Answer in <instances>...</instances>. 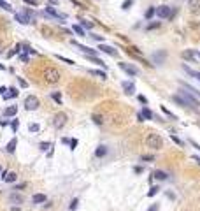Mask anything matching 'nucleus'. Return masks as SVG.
I'll list each match as a JSON object with an SVG mask.
<instances>
[{"mask_svg":"<svg viewBox=\"0 0 200 211\" xmlns=\"http://www.w3.org/2000/svg\"><path fill=\"white\" fill-rule=\"evenodd\" d=\"M188 7L191 11H200V0H188Z\"/></svg>","mask_w":200,"mask_h":211,"instance_id":"6ab92c4d","label":"nucleus"},{"mask_svg":"<svg viewBox=\"0 0 200 211\" xmlns=\"http://www.w3.org/2000/svg\"><path fill=\"white\" fill-rule=\"evenodd\" d=\"M27 4H30V5H35V0H25Z\"/></svg>","mask_w":200,"mask_h":211,"instance_id":"052dcab7","label":"nucleus"},{"mask_svg":"<svg viewBox=\"0 0 200 211\" xmlns=\"http://www.w3.org/2000/svg\"><path fill=\"white\" fill-rule=\"evenodd\" d=\"M153 178H156V179L163 181V179H167V174H165L163 171H154V173H153Z\"/></svg>","mask_w":200,"mask_h":211,"instance_id":"b1692460","label":"nucleus"},{"mask_svg":"<svg viewBox=\"0 0 200 211\" xmlns=\"http://www.w3.org/2000/svg\"><path fill=\"white\" fill-rule=\"evenodd\" d=\"M147 211H158V204H153V206H151Z\"/></svg>","mask_w":200,"mask_h":211,"instance_id":"603ef678","label":"nucleus"},{"mask_svg":"<svg viewBox=\"0 0 200 211\" xmlns=\"http://www.w3.org/2000/svg\"><path fill=\"white\" fill-rule=\"evenodd\" d=\"M60 72L56 71V69H53V67H48L46 71H44V79H46L48 83H51V84H55V83H58L60 81Z\"/></svg>","mask_w":200,"mask_h":211,"instance_id":"20e7f679","label":"nucleus"},{"mask_svg":"<svg viewBox=\"0 0 200 211\" xmlns=\"http://www.w3.org/2000/svg\"><path fill=\"white\" fill-rule=\"evenodd\" d=\"M105 155H107V148H105L104 144H102V146H98L97 150H95V157H98V158H100V157H105Z\"/></svg>","mask_w":200,"mask_h":211,"instance_id":"aec40b11","label":"nucleus"},{"mask_svg":"<svg viewBox=\"0 0 200 211\" xmlns=\"http://www.w3.org/2000/svg\"><path fill=\"white\" fill-rule=\"evenodd\" d=\"M18 81H19V84H21V86H23V88H27V86H28V83H27L25 79H21V77H18Z\"/></svg>","mask_w":200,"mask_h":211,"instance_id":"37998d69","label":"nucleus"},{"mask_svg":"<svg viewBox=\"0 0 200 211\" xmlns=\"http://www.w3.org/2000/svg\"><path fill=\"white\" fill-rule=\"evenodd\" d=\"M184 71H186L188 74H191V76H195V77H198V81H200V72H197V71H193V69H190L188 65H184Z\"/></svg>","mask_w":200,"mask_h":211,"instance_id":"c85d7f7f","label":"nucleus"},{"mask_svg":"<svg viewBox=\"0 0 200 211\" xmlns=\"http://www.w3.org/2000/svg\"><path fill=\"white\" fill-rule=\"evenodd\" d=\"M72 44H74L77 49H81L86 56H97V53H98L97 49H91V48H88V46H83L81 42H77V40H72Z\"/></svg>","mask_w":200,"mask_h":211,"instance_id":"0eeeda50","label":"nucleus"},{"mask_svg":"<svg viewBox=\"0 0 200 211\" xmlns=\"http://www.w3.org/2000/svg\"><path fill=\"white\" fill-rule=\"evenodd\" d=\"M183 58L193 62V60L197 58V51H193V49H186V51H183Z\"/></svg>","mask_w":200,"mask_h":211,"instance_id":"f3484780","label":"nucleus"},{"mask_svg":"<svg viewBox=\"0 0 200 211\" xmlns=\"http://www.w3.org/2000/svg\"><path fill=\"white\" fill-rule=\"evenodd\" d=\"M133 171H135L137 174H141V173H142V167H135V169H133Z\"/></svg>","mask_w":200,"mask_h":211,"instance_id":"5fc2aeb1","label":"nucleus"},{"mask_svg":"<svg viewBox=\"0 0 200 211\" xmlns=\"http://www.w3.org/2000/svg\"><path fill=\"white\" fill-rule=\"evenodd\" d=\"M154 14H156V9H153V7H149V9L146 11V14H144V16H146V19H151V18H153Z\"/></svg>","mask_w":200,"mask_h":211,"instance_id":"c756f323","label":"nucleus"},{"mask_svg":"<svg viewBox=\"0 0 200 211\" xmlns=\"http://www.w3.org/2000/svg\"><path fill=\"white\" fill-rule=\"evenodd\" d=\"M48 148H51V144H49V142H40V150H44V151H46Z\"/></svg>","mask_w":200,"mask_h":211,"instance_id":"58836bf2","label":"nucleus"},{"mask_svg":"<svg viewBox=\"0 0 200 211\" xmlns=\"http://www.w3.org/2000/svg\"><path fill=\"white\" fill-rule=\"evenodd\" d=\"M197 58H200V53H197Z\"/></svg>","mask_w":200,"mask_h":211,"instance_id":"69168bd1","label":"nucleus"},{"mask_svg":"<svg viewBox=\"0 0 200 211\" xmlns=\"http://www.w3.org/2000/svg\"><path fill=\"white\" fill-rule=\"evenodd\" d=\"M137 120H139V121H144V116H142V113H139V114H137Z\"/></svg>","mask_w":200,"mask_h":211,"instance_id":"6e6d98bb","label":"nucleus"},{"mask_svg":"<svg viewBox=\"0 0 200 211\" xmlns=\"http://www.w3.org/2000/svg\"><path fill=\"white\" fill-rule=\"evenodd\" d=\"M16 144H18V141H16V139H11V141L7 142V146H5V151H7V153H14V151H16Z\"/></svg>","mask_w":200,"mask_h":211,"instance_id":"a211bd4d","label":"nucleus"},{"mask_svg":"<svg viewBox=\"0 0 200 211\" xmlns=\"http://www.w3.org/2000/svg\"><path fill=\"white\" fill-rule=\"evenodd\" d=\"M172 100H174V102H177L179 105H184V108H188V104L184 102V99H183L181 95H174V97H172Z\"/></svg>","mask_w":200,"mask_h":211,"instance_id":"393cba45","label":"nucleus"},{"mask_svg":"<svg viewBox=\"0 0 200 211\" xmlns=\"http://www.w3.org/2000/svg\"><path fill=\"white\" fill-rule=\"evenodd\" d=\"M16 178H18L16 173H4V174H2V179H4L5 183H14Z\"/></svg>","mask_w":200,"mask_h":211,"instance_id":"2eb2a0df","label":"nucleus"},{"mask_svg":"<svg viewBox=\"0 0 200 211\" xmlns=\"http://www.w3.org/2000/svg\"><path fill=\"white\" fill-rule=\"evenodd\" d=\"M123 90L126 95H132L133 92H135V84H133L132 81H123Z\"/></svg>","mask_w":200,"mask_h":211,"instance_id":"f8f14e48","label":"nucleus"},{"mask_svg":"<svg viewBox=\"0 0 200 211\" xmlns=\"http://www.w3.org/2000/svg\"><path fill=\"white\" fill-rule=\"evenodd\" d=\"M170 12H172V9H170L169 5H160V7L156 9V14H158V18H162V19L170 18Z\"/></svg>","mask_w":200,"mask_h":211,"instance_id":"9d476101","label":"nucleus"},{"mask_svg":"<svg viewBox=\"0 0 200 211\" xmlns=\"http://www.w3.org/2000/svg\"><path fill=\"white\" fill-rule=\"evenodd\" d=\"M49 2H51V5H56V4H58V0H49Z\"/></svg>","mask_w":200,"mask_h":211,"instance_id":"e2e57ef3","label":"nucleus"},{"mask_svg":"<svg viewBox=\"0 0 200 211\" xmlns=\"http://www.w3.org/2000/svg\"><path fill=\"white\" fill-rule=\"evenodd\" d=\"M142 160H147V162H153V160H154V157H151V155H144V157H142Z\"/></svg>","mask_w":200,"mask_h":211,"instance_id":"de8ad7c7","label":"nucleus"},{"mask_svg":"<svg viewBox=\"0 0 200 211\" xmlns=\"http://www.w3.org/2000/svg\"><path fill=\"white\" fill-rule=\"evenodd\" d=\"M0 71H5V65H2V63H0Z\"/></svg>","mask_w":200,"mask_h":211,"instance_id":"0e129e2a","label":"nucleus"},{"mask_svg":"<svg viewBox=\"0 0 200 211\" xmlns=\"http://www.w3.org/2000/svg\"><path fill=\"white\" fill-rule=\"evenodd\" d=\"M77 146V139H70V150H76Z\"/></svg>","mask_w":200,"mask_h":211,"instance_id":"79ce46f5","label":"nucleus"},{"mask_svg":"<svg viewBox=\"0 0 200 211\" xmlns=\"http://www.w3.org/2000/svg\"><path fill=\"white\" fill-rule=\"evenodd\" d=\"M14 18H16V21H19L21 25H30V23H33V12H32L30 9L16 12Z\"/></svg>","mask_w":200,"mask_h":211,"instance_id":"f257e3e1","label":"nucleus"},{"mask_svg":"<svg viewBox=\"0 0 200 211\" xmlns=\"http://www.w3.org/2000/svg\"><path fill=\"white\" fill-rule=\"evenodd\" d=\"M65 123H67V114L65 113H58V114H55V118H53V127L55 129H63L65 127Z\"/></svg>","mask_w":200,"mask_h":211,"instance_id":"39448f33","label":"nucleus"},{"mask_svg":"<svg viewBox=\"0 0 200 211\" xmlns=\"http://www.w3.org/2000/svg\"><path fill=\"white\" fill-rule=\"evenodd\" d=\"M51 97H53V100H55V102H56V104H61V95H60V93H58V92H56V93H53V95H51Z\"/></svg>","mask_w":200,"mask_h":211,"instance_id":"f704fd0d","label":"nucleus"},{"mask_svg":"<svg viewBox=\"0 0 200 211\" xmlns=\"http://www.w3.org/2000/svg\"><path fill=\"white\" fill-rule=\"evenodd\" d=\"M40 105V102H39V99L37 97H33V95H28L27 99H25V108L28 109V111H35L37 108Z\"/></svg>","mask_w":200,"mask_h":211,"instance_id":"423d86ee","label":"nucleus"},{"mask_svg":"<svg viewBox=\"0 0 200 211\" xmlns=\"http://www.w3.org/2000/svg\"><path fill=\"white\" fill-rule=\"evenodd\" d=\"M77 204H79V201H77V199H74V201H72V202H70V209H72V211H74V209H76V208H77Z\"/></svg>","mask_w":200,"mask_h":211,"instance_id":"ea45409f","label":"nucleus"},{"mask_svg":"<svg viewBox=\"0 0 200 211\" xmlns=\"http://www.w3.org/2000/svg\"><path fill=\"white\" fill-rule=\"evenodd\" d=\"M19 60H21V62H28V56H27L25 53H21V55H19Z\"/></svg>","mask_w":200,"mask_h":211,"instance_id":"09e8293b","label":"nucleus"},{"mask_svg":"<svg viewBox=\"0 0 200 211\" xmlns=\"http://www.w3.org/2000/svg\"><path fill=\"white\" fill-rule=\"evenodd\" d=\"M190 142H191V146H193V148H197V150H198V151H200V144H198V142H195V141H193V139H191V141H190Z\"/></svg>","mask_w":200,"mask_h":211,"instance_id":"8fccbe9b","label":"nucleus"},{"mask_svg":"<svg viewBox=\"0 0 200 211\" xmlns=\"http://www.w3.org/2000/svg\"><path fill=\"white\" fill-rule=\"evenodd\" d=\"M11 127H12V132H18V120H14L11 123Z\"/></svg>","mask_w":200,"mask_h":211,"instance_id":"a19ab883","label":"nucleus"},{"mask_svg":"<svg viewBox=\"0 0 200 211\" xmlns=\"http://www.w3.org/2000/svg\"><path fill=\"white\" fill-rule=\"evenodd\" d=\"M132 4H133V0H125L121 7H123V9H130V5H132Z\"/></svg>","mask_w":200,"mask_h":211,"instance_id":"e433bc0d","label":"nucleus"},{"mask_svg":"<svg viewBox=\"0 0 200 211\" xmlns=\"http://www.w3.org/2000/svg\"><path fill=\"white\" fill-rule=\"evenodd\" d=\"M81 25H83L84 28H91V27H93L91 21H86V19H81Z\"/></svg>","mask_w":200,"mask_h":211,"instance_id":"c9c22d12","label":"nucleus"},{"mask_svg":"<svg viewBox=\"0 0 200 211\" xmlns=\"http://www.w3.org/2000/svg\"><path fill=\"white\" fill-rule=\"evenodd\" d=\"M91 37H93V39H95V40H100V42H102V40H104V37H102V35H91Z\"/></svg>","mask_w":200,"mask_h":211,"instance_id":"864d4df0","label":"nucleus"},{"mask_svg":"<svg viewBox=\"0 0 200 211\" xmlns=\"http://www.w3.org/2000/svg\"><path fill=\"white\" fill-rule=\"evenodd\" d=\"M119 69H121V71H125L128 76H137V72H139L133 65H130V63H125V62H121V63H119Z\"/></svg>","mask_w":200,"mask_h":211,"instance_id":"1a4fd4ad","label":"nucleus"},{"mask_svg":"<svg viewBox=\"0 0 200 211\" xmlns=\"http://www.w3.org/2000/svg\"><path fill=\"white\" fill-rule=\"evenodd\" d=\"M9 202L11 204H23V195H19L18 192H12L9 195Z\"/></svg>","mask_w":200,"mask_h":211,"instance_id":"ddd939ff","label":"nucleus"},{"mask_svg":"<svg viewBox=\"0 0 200 211\" xmlns=\"http://www.w3.org/2000/svg\"><path fill=\"white\" fill-rule=\"evenodd\" d=\"M193 160H195V162H198V164H200V157H198V155H193Z\"/></svg>","mask_w":200,"mask_h":211,"instance_id":"680f3d73","label":"nucleus"},{"mask_svg":"<svg viewBox=\"0 0 200 211\" xmlns=\"http://www.w3.org/2000/svg\"><path fill=\"white\" fill-rule=\"evenodd\" d=\"M179 95L184 99V102L188 104V108H191V109H198L200 102L195 99V95H193L191 92H186V90H179Z\"/></svg>","mask_w":200,"mask_h":211,"instance_id":"7ed1b4c3","label":"nucleus"},{"mask_svg":"<svg viewBox=\"0 0 200 211\" xmlns=\"http://www.w3.org/2000/svg\"><path fill=\"white\" fill-rule=\"evenodd\" d=\"M165 58H167V53H165V51H156V53L153 55V60H154V63H156V65H160Z\"/></svg>","mask_w":200,"mask_h":211,"instance_id":"4468645a","label":"nucleus"},{"mask_svg":"<svg viewBox=\"0 0 200 211\" xmlns=\"http://www.w3.org/2000/svg\"><path fill=\"white\" fill-rule=\"evenodd\" d=\"M158 190H160V186H151V190L147 192V195H149V197H153V195H156V194H158Z\"/></svg>","mask_w":200,"mask_h":211,"instance_id":"473e14b6","label":"nucleus"},{"mask_svg":"<svg viewBox=\"0 0 200 211\" xmlns=\"http://www.w3.org/2000/svg\"><path fill=\"white\" fill-rule=\"evenodd\" d=\"M90 74H93V76H98L100 79H105V77H107V74H105L104 71H90Z\"/></svg>","mask_w":200,"mask_h":211,"instance_id":"cd10ccee","label":"nucleus"},{"mask_svg":"<svg viewBox=\"0 0 200 211\" xmlns=\"http://www.w3.org/2000/svg\"><path fill=\"white\" fill-rule=\"evenodd\" d=\"M14 97H18V90H16V88H9V93L4 95L5 100H11V99H14Z\"/></svg>","mask_w":200,"mask_h":211,"instance_id":"4be33fe9","label":"nucleus"},{"mask_svg":"<svg viewBox=\"0 0 200 211\" xmlns=\"http://www.w3.org/2000/svg\"><path fill=\"white\" fill-rule=\"evenodd\" d=\"M139 100H141L142 104H146V97H142V95H139Z\"/></svg>","mask_w":200,"mask_h":211,"instance_id":"bf43d9fd","label":"nucleus"},{"mask_svg":"<svg viewBox=\"0 0 200 211\" xmlns=\"http://www.w3.org/2000/svg\"><path fill=\"white\" fill-rule=\"evenodd\" d=\"M28 130H30V132H39V125H37V123H30V125H28Z\"/></svg>","mask_w":200,"mask_h":211,"instance_id":"72a5a7b5","label":"nucleus"},{"mask_svg":"<svg viewBox=\"0 0 200 211\" xmlns=\"http://www.w3.org/2000/svg\"><path fill=\"white\" fill-rule=\"evenodd\" d=\"M167 195H169V199H172V201H174V199H175V195H174V194H172V192H167Z\"/></svg>","mask_w":200,"mask_h":211,"instance_id":"4d7b16f0","label":"nucleus"},{"mask_svg":"<svg viewBox=\"0 0 200 211\" xmlns=\"http://www.w3.org/2000/svg\"><path fill=\"white\" fill-rule=\"evenodd\" d=\"M0 9H5V11H12L11 4H9V2H5V0H0Z\"/></svg>","mask_w":200,"mask_h":211,"instance_id":"7c9ffc66","label":"nucleus"},{"mask_svg":"<svg viewBox=\"0 0 200 211\" xmlns=\"http://www.w3.org/2000/svg\"><path fill=\"white\" fill-rule=\"evenodd\" d=\"M56 58L61 60V62H65V63H69V65H74V62H72L70 58H65V56H61V55H56Z\"/></svg>","mask_w":200,"mask_h":211,"instance_id":"2f4dec72","label":"nucleus"},{"mask_svg":"<svg viewBox=\"0 0 200 211\" xmlns=\"http://www.w3.org/2000/svg\"><path fill=\"white\" fill-rule=\"evenodd\" d=\"M44 12H46V14H48L49 18H55V19H65V18H67L65 14L58 12V11H56V9L53 7V5H48V7H46V11H44Z\"/></svg>","mask_w":200,"mask_h":211,"instance_id":"6e6552de","label":"nucleus"},{"mask_svg":"<svg viewBox=\"0 0 200 211\" xmlns=\"http://www.w3.org/2000/svg\"><path fill=\"white\" fill-rule=\"evenodd\" d=\"M86 58L90 60V62H93V63H97V65H100V67H104V69H105V63H104L98 56H86Z\"/></svg>","mask_w":200,"mask_h":211,"instance_id":"5701e85b","label":"nucleus"},{"mask_svg":"<svg viewBox=\"0 0 200 211\" xmlns=\"http://www.w3.org/2000/svg\"><path fill=\"white\" fill-rule=\"evenodd\" d=\"M61 142H65V144H70V139H67V137H63V139H61Z\"/></svg>","mask_w":200,"mask_h":211,"instance_id":"13d9d810","label":"nucleus"},{"mask_svg":"<svg viewBox=\"0 0 200 211\" xmlns=\"http://www.w3.org/2000/svg\"><path fill=\"white\" fill-rule=\"evenodd\" d=\"M162 111H163V113H165L167 116H170V118H174V114H172V113H170L169 109H165V105H162Z\"/></svg>","mask_w":200,"mask_h":211,"instance_id":"c03bdc74","label":"nucleus"},{"mask_svg":"<svg viewBox=\"0 0 200 211\" xmlns=\"http://www.w3.org/2000/svg\"><path fill=\"white\" fill-rule=\"evenodd\" d=\"M170 137H172V141H174V142H175V144H179V146H183V141H181V139H179V137H177V136H174V134H172V136H170Z\"/></svg>","mask_w":200,"mask_h":211,"instance_id":"4c0bfd02","label":"nucleus"},{"mask_svg":"<svg viewBox=\"0 0 200 211\" xmlns=\"http://www.w3.org/2000/svg\"><path fill=\"white\" fill-rule=\"evenodd\" d=\"M5 92H9L5 86H0V95H5Z\"/></svg>","mask_w":200,"mask_h":211,"instance_id":"3c124183","label":"nucleus"},{"mask_svg":"<svg viewBox=\"0 0 200 211\" xmlns=\"http://www.w3.org/2000/svg\"><path fill=\"white\" fill-rule=\"evenodd\" d=\"M160 27V23H149L147 25V30H151V28H158Z\"/></svg>","mask_w":200,"mask_h":211,"instance_id":"49530a36","label":"nucleus"},{"mask_svg":"<svg viewBox=\"0 0 200 211\" xmlns=\"http://www.w3.org/2000/svg\"><path fill=\"white\" fill-rule=\"evenodd\" d=\"M146 144H147V148H153V150H162L163 148V139L158 134H149L146 137Z\"/></svg>","mask_w":200,"mask_h":211,"instance_id":"f03ea898","label":"nucleus"},{"mask_svg":"<svg viewBox=\"0 0 200 211\" xmlns=\"http://www.w3.org/2000/svg\"><path fill=\"white\" fill-rule=\"evenodd\" d=\"M98 49H100V51H104V53H107V55H111V56H116V55H118V51H116L113 46H107V44H100V46H98Z\"/></svg>","mask_w":200,"mask_h":211,"instance_id":"9b49d317","label":"nucleus"},{"mask_svg":"<svg viewBox=\"0 0 200 211\" xmlns=\"http://www.w3.org/2000/svg\"><path fill=\"white\" fill-rule=\"evenodd\" d=\"M48 201V197L44 195V194H35L33 197H32V202L33 204H42V202H46Z\"/></svg>","mask_w":200,"mask_h":211,"instance_id":"dca6fc26","label":"nucleus"},{"mask_svg":"<svg viewBox=\"0 0 200 211\" xmlns=\"http://www.w3.org/2000/svg\"><path fill=\"white\" fill-rule=\"evenodd\" d=\"M93 121H95L97 125H102V118H100L98 114H97V116H93Z\"/></svg>","mask_w":200,"mask_h":211,"instance_id":"a18cd8bd","label":"nucleus"},{"mask_svg":"<svg viewBox=\"0 0 200 211\" xmlns=\"http://www.w3.org/2000/svg\"><path fill=\"white\" fill-rule=\"evenodd\" d=\"M142 116H144L146 120H153V118H154L153 111H151V109H147V108H144V109H142Z\"/></svg>","mask_w":200,"mask_h":211,"instance_id":"a878e982","label":"nucleus"},{"mask_svg":"<svg viewBox=\"0 0 200 211\" xmlns=\"http://www.w3.org/2000/svg\"><path fill=\"white\" fill-rule=\"evenodd\" d=\"M72 30H74V32H76L77 35L84 37V30H83V27H81V25H74V27H72Z\"/></svg>","mask_w":200,"mask_h":211,"instance_id":"bb28decb","label":"nucleus"},{"mask_svg":"<svg viewBox=\"0 0 200 211\" xmlns=\"http://www.w3.org/2000/svg\"><path fill=\"white\" fill-rule=\"evenodd\" d=\"M16 113H18V105H9V108H5V111H4L5 116H14Z\"/></svg>","mask_w":200,"mask_h":211,"instance_id":"412c9836","label":"nucleus"}]
</instances>
